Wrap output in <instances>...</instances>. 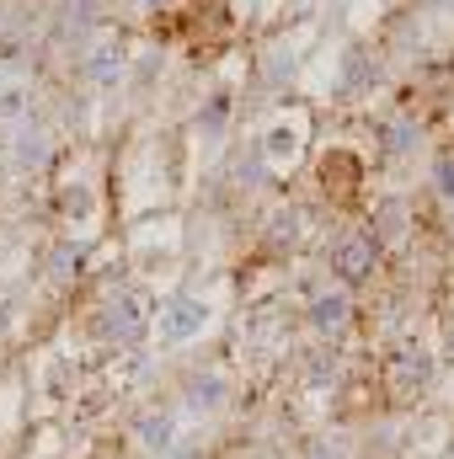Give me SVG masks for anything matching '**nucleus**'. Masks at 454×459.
Masks as SVG:
<instances>
[{"label": "nucleus", "mask_w": 454, "mask_h": 459, "mask_svg": "<svg viewBox=\"0 0 454 459\" xmlns=\"http://www.w3.org/2000/svg\"><path fill=\"white\" fill-rule=\"evenodd\" d=\"M347 321H353V299H347V289H321V294L310 299V326H316L321 337H337Z\"/></svg>", "instance_id": "5"}, {"label": "nucleus", "mask_w": 454, "mask_h": 459, "mask_svg": "<svg viewBox=\"0 0 454 459\" xmlns=\"http://www.w3.org/2000/svg\"><path fill=\"white\" fill-rule=\"evenodd\" d=\"M327 262H332V273H337L342 289H358V283H369L374 267H380V240H374L369 230H342L337 240H332V251H327Z\"/></svg>", "instance_id": "1"}, {"label": "nucleus", "mask_w": 454, "mask_h": 459, "mask_svg": "<svg viewBox=\"0 0 454 459\" xmlns=\"http://www.w3.org/2000/svg\"><path fill=\"white\" fill-rule=\"evenodd\" d=\"M204 326H209V305H204V299H188V294L171 299L166 316H161V337H166V342H188V337H198Z\"/></svg>", "instance_id": "2"}, {"label": "nucleus", "mask_w": 454, "mask_h": 459, "mask_svg": "<svg viewBox=\"0 0 454 459\" xmlns=\"http://www.w3.org/2000/svg\"><path fill=\"white\" fill-rule=\"evenodd\" d=\"M310 459H353V455H347L342 444H316V449H310Z\"/></svg>", "instance_id": "14"}, {"label": "nucleus", "mask_w": 454, "mask_h": 459, "mask_svg": "<svg viewBox=\"0 0 454 459\" xmlns=\"http://www.w3.org/2000/svg\"><path fill=\"white\" fill-rule=\"evenodd\" d=\"M16 160L22 166H43L48 160V134H22L16 139Z\"/></svg>", "instance_id": "11"}, {"label": "nucleus", "mask_w": 454, "mask_h": 459, "mask_svg": "<svg viewBox=\"0 0 454 459\" xmlns=\"http://www.w3.org/2000/svg\"><path fill=\"white\" fill-rule=\"evenodd\" d=\"M444 5H450V11H454V0H444Z\"/></svg>", "instance_id": "15"}, {"label": "nucleus", "mask_w": 454, "mask_h": 459, "mask_svg": "<svg viewBox=\"0 0 454 459\" xmlns=\"http://www.w3.org/2000/svg\"><path fill=\"white\" fill-rule=\"evenodd\" d=\"M262 459H278V455H262Z\"/></svg>", "instance_id": "16"}, {"label": "nucleus", "mask_w": 454, "mask_h": 459, "mask_svg": "<svg viewBox=\"0 0 454 459\" xmlns=\"http://www.w3.org/2000/svg\"><path fill=\"white\" fill-rule=\"evenodd\" d=\"M390 379H396V390H401V395L423 390V385L433 379V363H428V352H396V363H390Z\"/></svg>", "instance_id": "6"}, {"label": "nucleus", "mask_w": 454, "mask_h": 459, "mask_svg": "<svg viewBox=\"0 0 454 459\" xmlns=\"http://www.w3.org/2000/svg\"><path fill=\"white\" fill-rule=\"evenodd\" d=\"M102 332L118 337V342H139V337H144V305H139L134 294L108 299V310H102Z\"/></svg>", "instance_id": "3"}, {"label": "nucleus", "mask_w": 454, "mask_h": 459, "mask_svg": "<svg viewBox=\"0 0 454 459\" xmlns=\"http://www.w3.org/2000/svg\"><path fill=\"white\" fill-rule=\"evenodd\" d=\"M48 267H54V278H75V273H81V251H75V246H59V251L48 256Z\"/></svg>", "instance_id": "12"}, {"label": "nucleus", "mask_w": 454, "mask_h": 459, "mask_svg": "<svg viewBox=\"0 0 454 459\" xmlns=\"http://www.w3.org/2000/svg\"><path fill=\"white\" fill-rule=\"evenodd\" d=\"M139 438H144L150 455H166V449H171V417H155V411L139 417Z\"/></svg>", "instance_id": "8"}, {"label": "nucleus", "mask_w": 454, "mask_h": 459, "mask_svg": "<svg viewBox=\"0 0 454 459\" xmlns=\"http://www.w3.org/2000/svg\"><path fill=\"white\" fill-rule=\"evenodd\" d=\"M380 139H385L390 155H406V150H417V123L412 117H385L380 123Z\"/></svg>", "instance_id": "7"}, {"label": "nucleus", "mask_w": 454, "mask_h": 459, "mask_svg": "<svg viewBox=\"0 0 454 459\" xmlns=\"http://www.w3.org/2000/svg\"><path fill=\"white\" fill-rule=\"evenodd\" d=\"M433 187H439V198L454 209V155H444V160L433 166Z\"/></svg>", "instance_id": "13"}, {"label": "nucleus", "mask_w": 454, "mask_h": 459, "mask_svg": "<svg viewBox=\"0 0 454 459\" xmlns=\"http://www.w3.org/2000/svg\"><path fill=\"white\" fill-rule=\"evenodd\" d=\"M374 230H380V240H406V209L401 204H380L374 209Z\"/></svg>", "instance_id": "9"}, {"label": "nucleus", "mask_w": 454, "mask_h": 459, "mask_svg": "<svg viewBox=\"0 0 454 459\" xmlns=\"http://www.w3.org/2000/svg\"><path fill=\"white\" fill-rule=\"evenodd\" d=\"M182 401H188L193 411H220V406L230 401V379L220 374V368H198V374H188Z\"/></svg>", "instance_id": "4"}, {"label": "nucleus", "mask_w": 454, "mask_h": 459, "mask_svg": "<svg viewBox=\"0 0 454 459\" xmlns=\"http://www.w3.org/2000/svg\"><path fill=\"white\" fill-rule=\"evenodd\" d=\"M300 225H305L300 209H278V214L267 220V240H273V246H294V240H300Z\"/></svg>", "instance_id": "10"}]
</instances>
